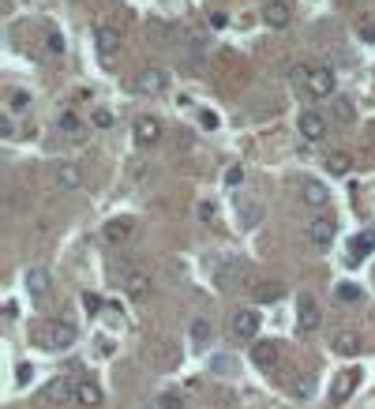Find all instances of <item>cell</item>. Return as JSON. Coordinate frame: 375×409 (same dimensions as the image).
Listing matches in <instances>:
<instances>
[{"label": "cell", "instance_id": "1", "mask_svg": "<svg viewBox=\"0 0 375 409\" xmlns=\"http://www.w3.org/2000/svg\"><path fill=\"white\" fill-rule=\"evenodd\" d=\"M34 334H38V342L45 349H71V346H76V338H79L76 327H71L68 319H53V323H45V327H38Z\"/></svg>", "mask_w": 375, "mask_h": 409}, {"label": "cell", "instance_id": "2", "mask_svg": "<svg viewBox=\"0 0 375 409\" xmlns=\"http://www.w3.org/2000/svg\"><path fill=\"white\" fill-rule=\"evenodd\" d=\"M334 87H338L334 68H326V64H315V68H308V76H304V90H308L312 98H331V94H334Z\"/></svg>", "mask_w": 375, "mask_h": 409}, {"label": "cell", "instance_id": "3", "mask_svg": "<svg viewBox=\"0 0 375 409\" xmlns=\"http://www.w3.org/2000/svg\"><path fill=\"white\" fill-rule=\"evenodd\" d=\"M319 323H323V308L312 293H300L297 297V331L300 334H315Z\"/></svg>", "mask_w": 375, "mask_h": 409}, {"label": "cell", "instance_id": "4", "mask_svg": "<svg viewBox=\"0 0 375 409\" xmlns=\"http://www.w3.org/2000/svg\"><path fill=\"white\" fill-rule=\"evenodd\" d=\"M334 233H338V222H334V215H315V218L304 226L308 244H315V248H331Z\"/></svg>", "mask_w": 375, "mask_h": 409}, {"label": "cell", "instance_id": "5", "mask_svg": "<svg viewBox=\"0 0 375 409\" xmlns=\"http://www.w3.org/2000/svg\"><path fill=\"white\" fill-rule=\"evenodd\" d=\"M210 274H214L218 290H233V282L244 274V263H236L229 256H218V259H210Z\"/></svg>", "mask_w": 375, "mask_h": 409}, {"label": "cell", "instance_id": "6", "mask_svg": "<svg viewBox=\"0 0 375 409\" xmlns=\"http://www.w3.org/2000/svg\"><path fill=\"white\" fill-rule=\"evenodd\" d=\"M297 132L308 139V143H319V139L326 135V117L315 113V109H304V113L297 117Z\"/></svg>", "mask_w": 375, "mask_h": 409}, {"label": "cell", "instance_id": "7", "mask_svg": "<svg viewBox=\"0 0 375 409\" xmlns=\"http://www.w3.org/2000/svg\"><path fill=\"white\" fill-rule=\"evenodd\" d=\"M300 203L312 207V210H323L326 203H331V192H326L323 181H312V176H308V181H300Z\"/></svg>", "mask_w": 375, "mask_h": 409}, {"label": "cell", "instance_id": "8", "mask_svg": "<svg viewBox=\"0 0 375 409\" xmlns=\"http://www.w3.org/2000/svg\"><path fill=\"white\" fill-rule=\"evenodd\" d=\"M263 23L274 26V31L289 26L293 23V4L289 0H267V4H263Z\"/></svg>", "mask_w": 375, "mask_h": 409}, {"label": "cell", "instance_id": "9", "mask_svg": "<svg viewBox=\"0 0 375 409\" xmlns=\"http://www.w3.org/2000/svg\"><path fill=\"white\" fill-rule=\"evenodd\" d=\"M356 383H360V372H356V368H342L331 379V402H345V398L356 390Z\"/></svg>", "mask_w": 375, "mask_h": 409}, {"label": "cell", "instance_id": "10", "mask_svg": "<svg viewBox=\"0 0 375 409\" xmlns=\"http://www.w3.org/2000/svg\"><path fill=\"white\" fill-rule=\"evenodd\" d=\"M132 132H135V143L139 147H154L162 139V120L158 117H135Z\"/></svg>", "mask_w": 375, "mask_h": 409}, {"label": "cell", "instance_id": "11", "mask_svg": "<svg viewBox=\"0 0 375 409\" xmlns=\"http://www.w3.org/2000/svg\"><path fill=\"white\" fill-rule=\"evenodd\" d=\"M372 252H375V229H364V233H356L349 240V256H345V263L356 267L360 259H368Z\"/></svg>", "mask_w": 375, "mask_h": 409}, {"label": "cell", "instance_id": "12", "mask_svg": "<svg viewBox=\"0 0 375 409\" xmlns=\"http://www.w3.org/2000/svg\"><path fill=\"white\" fill-rule=\"evenodd\" d=\"M94 45H98V53H102V60H113L116 53H121V34L102 23V26H94Z\"/></svg>", "mask_w": 375, "mask_h": 409}, {"label": "cell", "instance_id": "13", "mask_svg": "<svg viewBox=\"0 0 375 409\" xmlns=\"http://www.w3.org/2000/svg\"><path fill=\"white\" fill-rule=\"evenodd\" d=\"M166 87H169V76L162 68H146V72H139V79H135V90H139V94H162Z\"/></svg>", "mask_w": 375, "mask_h": 409}, {"label": "cell", "instance_id": "14", "mask_svg": "<svg viewBox=\"0 0 375 409\" xmlns=\"http://www.w3.org/2000/svg\"><path fill=\"white\" fill-rule=\"evenodd\" d=\"M236 218H241L244 229H255L263 222V203L248 199V195H236Z\"/></svg>", "mask_w": 375, "mask_h": 409}, {"label": "cell", "instance_id": "15", "mask_svg": "<svg viewBox=\"0 0 375 409\" xmlns=\"http://www.w3.org/2000/svg\"><path fill=\"white\" fill-rule=\"evenodd\" d=\"M53 181H57L60 192H76L79 184H83V169H79L76 162H60L57 173H53Z\"/></svg>", "mask_w": 375, "mask_h": 409}, {"label": "cell", "instance_id": "16", "mask_svg": "<svg viewBox=\"0 0 375 409\" xmlns=\"http://www.w3.org/2000/svg\"><path fill=\"white\" fill-rule=\"evenodd\" d=\"M278 357H281L278 342H255V346H252V360H255L263 372H270L274 365H278Z\"/></svg>", "mask_w": 375, "mask_h": 409}, {"label": "cell", "instance_id": "17", "mask_svg": "<svg viewBox=\"0 0 375 409\" xmlns=\"http://www.w3.org/2000/svg\"><path fill=\"white\" fill-rule=\"evenodd\" d=\"M132 233H135V222L132 218L105 222V240H109V244H124V240H132Z\"/></svg>", "mask_w": 375, "mask_h": 409}, {"label": "cell", "instance_id": "18", "mask_svg": "<svg viewBox=\"0 0 375 409\" xmlns=\"http://www.w3.org/2000/svg\"><path fill=\"white\" fill-rule=\"evenodd\" d=\"M233 334L236 338H255V334H259V315H255L252 308L236 312L233 315Z\"/></svg>", "mask_w": 375, "mask_h": 409}, {"label": "cell", "instance_id": "19", "mask_svg": "<svg viewBox=\"0 0 375 409\" xmlns=\"http://www.w3.org/2000/svg\"><path fill=\"white\" fill-rule=\"evenodd\" d=\"M76 402L79 406H102V387L94 383V379H83V383H76Z\"/></svg>", "mask_w": 375, "mask_h": 409}, {"label": "cell", "instance_id": "20", "mask_svg": "<svg viewBox=\"0 0 375 409\" xmlns=\"http://www.w3.org/2000/svg\"><path fill=\"white\" fill-rule=\"evenodd\" d=\"M334 353H338V357H360V334L342 331L334 338Z\"/></svg>", "mask_w": 375, "mask_h": 409}, {"label": "cell", "instance_id": "21", "mask_svg": "<svg viewBox=\"0 0 375 409\" xmlns=\"http://www.w3.org/2000/svg\"><path fill=\"white\" fill-rule=\"evenodd\" d=\"M124 285H128V293H132L135 301H143V297L150 293V278H146L143 271H128L124 274Z\"/></svg>", "mask_w": 375, "mask_h": 409}, {"label": "cell", "instance_id": "22", "mask_svg": "<svg viewBox=\"0 0 375 409\" xmlns=\"http://www.w3.org/2000/svg\"><path fill=\"white\" fill-rule=\"evenodd\" d=\"M26 290L34 297H45V290H49V271H45V267H30V271H26Z\"/></svg>", "mask_w": 375, "mask_h": 409}, {"label": "cell", "instance_id": "23", "mask_svg": "<svg viewBox=\"0 0 375 409\" xmlns=\"http://www.w3.org/2000/svg\"><path fill=\"white\" fill-rule=\"evenodd\" d=\"M326 169H331L334 176H345L353 169V154L349 151H331L326 154Z\"/></svg>", "mask_w": 375, "mask_h": 409}, {"label": "cell", "instance_id": "24", "mask_svg": "<svg viewBox=\"0 0 375 409\" xmlns=\"http://www.w3.org/2000/svg\"><path fill=\"white\" fill-rule=\"evenodd\" d=\"M331 117L338 120V124H353V120H356L353 101H349V98H334V101H331Z\"/></svg>", "mask_w": 375, "mask_h": 409}, {"label": "cell", "instance_id": "25", "mask_svg": "<svg viewBox=\"0 0 375 409\" xmlns=\"http://www.w3.org/2000/svg\"><path fill=\"white\" fill-rule=\"evenodd\" d=\"M188 334H191V346H207L210 334H214V327H210V319H191Z\"/></svg>", "mask_w": 375, "mask_h": 409}, {"label": "cell", "instance_id": "26", "mask_svg": "<svg viewBox=\"0 0 375 409\" xmlns=\"http://www.w3.org/2000/svg\"><path fill=\"white\" fill-rule=\"evenodd\" d=\"M281 282H259V290H255V301L259 304H274V301H281Z\"/></svg>", "mask_w": 375, "mask_h": 409}, {"label": "cell", "instance_id": "27", "mask_svg": "<svg viewBox=\"0 0 375 409\" xmlns=\"http://www.w3.org/2000/svg\"><path fill=\"white\" fill-rule=\"evenodd\" d=\"M57 128H60V132H68V135H83V120L71 113V109H64V113L57 117Z\"/></svg>", "mask_w": 375, "mask_h": 409}, {"label": "cell", "instance_id": "28", "mask_svg": "<svg viewBox=\"0 0 375 409\" xmlns=\"http://www.w3.org/2000/svg\"><path fill=\"white\" fill-rule=\"evenodd\" d=\"M360 285H356V282H342V285H338V301H345V304H356V301H360Z\"/></svg>", "mask_w": 375, "mask_h": 409}, {"label": "cell", "instance_id": "29", "mask_svg": "<svg viewBox=\"0 0 375 409\" xmlns=\"http://www.w3.org/2000/svg\"><path fill=\"white\" fill-rule=\"evenodd\" d=\"M8 109H12V113H26V109H30V94H26V90H12Z\"/></svg>", "mask_w": 375, "mask_h": 409}, {"label": "cell", "instance_id": "30", "mask_svg": "<svg viewBox=\"0 0 375 409\" xmlns=\"http://www.w3.org/2000/svg\"><path fill=\"white\" fill-rule=\"evenodd\" d=\"M45 394H49V398H60V402H64V398H76V387H71L68 379H57V383L45 390Z\"/></svg>", "mask_w": 375, "mask_h": 409}, {"label": "cell", "instance_id": "31", "mask_svg": "<svg viewBox=\"0 0 375 409\" xmlns=\"http://www.w3.org/2000/svg\"><path fill=\"white\" fill-rule=\"evenodd\" d=\"M356 34H360L364 42H375V19L372 15H360V19H356Z\"/></svg>", "mask_w": 375, "mask_h": 409}, {"label": "cell", "instance_id": "32", "mask_svg": "<svg viewBox=\"0 0 375 409\" xmlns=\"http://www.w3.org/2000/svg\"><path fill=\"white\" fill-rule=\"evenodd\" d=\"M90 124L94 128H113V113H109V109H94V113H90Z\"/></svg>", "mask_w": 375, "mask_h": 409}, {"label": "cell", "instance_id": "33", "mask_svg": "<svg viewBox=\"0 0 375 409\" xmlns=\"http://www.w3.org/2000/svg\"><path fill=\"white\" fill-rule=\"evenodd\" d=\"M195 215H199V222H214V218H218V207H214L210 199H203V203L195 207Z\"/></svg>", "mask_w": 375, "mask_h": 409}, {"label": "cell", "instance_id": "34", "mask_svg": "<svg viewBox=\"0 0 375 409\" xmlns=\"http://www.w3.org/2000/svg\"><path fill=\"white\" fill-rule=\"evenodd\" d=\"M199 124H203L207 132H214V128L222 124V120H218V113H214V109H203V113H199Z\"/></svg>", "mask_w": 375, "mask_h": 409}, {"label": "cell", "instance_id": "35", "mask_svg": "<svg viewBox=\"0 0 375 409\" xmlns=\"http://www.w3.org/2000/svg\"><path fill=\"white\" fill-rule=\"evenodd\" d=\"M45 49H49V53H64V38H60L57 31H49V34H45Z\"/></svg>", "mask_w": 375, "mask_h": 409}, {"label": "cell", "instance_id": "36", "mask_svg": "<svg viewBox=\"0 0 375 409\" xmlns=\"http://www.w3.org/2000/svg\"><path fill=\"white\" fill-rule=\"evenodd\" d=\"M30 379H34V368H30V365H19V368H15V387H26Z\"/></svg>", "mask_w": 375, "mask_h": 409}, {"label": "cell", "instance_id": "37", "mask_svg": "<svg viewBox=\"0 0 375 409\" xmlns=\"http://www.w3.org/2000/svg\"><path fill=\"white\" fill-rule=\"evenodd\" d=\"M83 308H87L90 315L102 312V297H98V293H83Z\"/></svg>", "mask_w": 375, "mask_h": 409}, {"label": "cell", "instance_id": "38", "mask_svg": "<svg viewBox=\"0 0 375 409\" xmlns=\"http://www.w3.org/2000/svg\"><path fill=\"white\" fill-rule=\"evenodd\" d=\"M241 181H244V169H241V165H229V169H225V184H229V188H236Z\"/></svg>", "mask_w": 375, "mask_h": 409}, {"label": "cell", "instance_id": "39", "mask_svg": "<svg viewBox=\"0 0 375 409\" xmlns=\"http://www.w3.org/2000/svg\"><path fill=\"white\" fill-rule=\"evenodd\" d=\"M180 406V398L173 394V390H166V394H158V409H177Z\"/></svg>", "mask_w": 375, "mask_h": 409}, {"label": "cell", "instance_id": "40", "mask_svg": "<svg viewBox=\"0 0 375 409\" xmlns=\"http://www.w3.org/2000/svg\"><path fill=\"white\" fill-rule=\"evenodd\" d=\"M0 132H4L8 139H19V135H15V120H12V113L0 117Z\"/></svg>", "mask_w": 375, "mask_h": 409}, {"label": "cell", "instance_id": "41", "mask_svg": "<svg viewBox=\"0 0 375 409\" xmlns=\"http://www.w3.org/2000/svg\"><path fill=\"white\" fill-rule=\"evenodd\" d=\"M150 34H158V38H169V26L166 23H158V19H150V26H146Z\"/></svg>", "mask_w": 375, "mask_h": 409}, {"label": "cell", "instance_id": "42", "mask_svg": "<svg viewBox=\"0 0 375 409\" xmlns=\"http://www.w3.org/2000/svg\"><path fill=\"white\" fill-rule=\"evenodd\" d=\"M210 368H214V372H229L233 360H225V357H222V360H210Z\"/></svg>", "mask_w": 375, "mask_h": 409}]
</instances>
